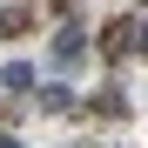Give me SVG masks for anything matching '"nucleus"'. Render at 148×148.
Returning a JSON list of instances; mask_svg holds the SVG:
<instances>
[{"mask_svg": "<svg viewBox=\"0 0 148 148\" xmlns=\"http://www.w3.org/2000/svg\"><path fill=\"white\" fill-rule=\"evenodd\" d=\"M81 40H88L81 27H61V34H54V61H61V67H74V61H81Z\"/></svg>", "mask_w": 148, "mask_h": 148, "instance_id": "obj_1", "label": "nucleus"}, {"mask_svg": "<svg viewBox=\"0 0 148 148\" xmlns=\"http://www.w3.org/2000/svg\"><path fill=\"white\" fill-rule=\"evenodd\" d=\"M40 108H47V114H61V108H74V94H67L61 81H47V88H40Z\"/></svg>", "mask_w": 148, "mask_h": 148, "instance_id": "obj_5", "label": "nucleus"}, {"mask_svg": "<svg viewBox=\"0 0 148 148\" xmlns=\"http://www.w3.org/2000/svg\"><path fill=\"white\" fill-rule=\"evenodd\" d=\"M135 54H148V20H135Z\"/></svg>", "mask_w": 148, "mask_h": 148, "instance_id": "obj_7", "label": "nucleus"}, {"mask_svg": "<svg viewBox=\"0 0 148 148\" xmlns=\"http://www.w3.org/2000/svg\"><path fill=\"white\" fill-rule=\"evenodd\" d=\"M0 148H20V141H14V135H0Z\"/></svg>", "mask_w": 148, "mask_h": 148, "instance_id": "obj_8", "label": "nucleus"}, {"mask_svg": "<svg viewBox=\"0 0 148 148\" xmlns=\"http://www.w3.org/2000/svg\"><path fill=\"white\" fill-rule=\"evenodd\" d=\"M101 47H108V54H135V20H114Z\"/></svg>", "mask_w": 148, "mask_h": 148, "instance_id": "obj_3", "label": "nucleus"}, {"mask_svg": "<svg viewBox=\"0 0 148 148\" xmlns=\"http://www.w3.org/2000/svg\"><path fill=\"white\" fill-rule=\"evenodd\" d=\"M0 88H14V94L34 88V67H27V61H7V67H0Z\"/></svg>", "mask_w": 148, "mask_h": 148, "instance_id": "obj_4", "label": "nucleus"}, {"mask_svg": "<svg viewBox=\"0 0 148 148\" xmlns=\"http://www.w3.org/2000/svg\"><path fill=\"white\" fill-rule=\"evenodd\" d=\"M94 108H101V114H128V101H121V88H101V94H94Z\"/></svg>", "mask_w": 148, "mask_h": 148, "instance_id": "obj_6", "label": "nucleus"}, {"mask_svg": "<svg viewBox=\"0 0 148 148\" xmlns=\"http://www.w3.org/2000/svg\"><path fill=\"white\" fill-rule=\"evenodd\" d=\"M34 27V7H0V40L7 34H27Z\"/></svg>", "mask_w": 148, "mask_h": 148, "instance_id": "obj_2", "label": "nucleus"}]
</instances>
